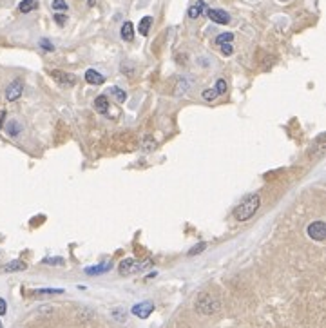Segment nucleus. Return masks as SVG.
Returning <instances> with one entry per match:
<instances>
[{"label": "nucleus", "mask_w": 326, "mask_h": 328, "mask_svg": "<svg viewBox=\"0 0 326 328\" xmlns=\"http://www.w3.org/2000/svg\"><path fill=\"white\" fill-rule=\"evenodd\" d=\"M259 205H261L259 194H248V196H246V198L236 207L234 218H236L237 221H246V219H250L256 212H258Z\"/></svg>", "instance_id": "obj_1"}, {"label": "nucleus", "mask_w": 326, "mask_h": 328, "mask_svg": "<svg viewBox=\"0 0 326 328\" xmlns=\"http://www.w3.org/2000/svg\"><path fill=\"white\" fill-rule=\"evenodd\" d=\"M221 308V301L210 294H201L196 301V310L203 316H212Z\"/></svg>", "instance_id": "obj_2"}, {"label": "nucleus", "mask_w": 326, "mask_h": 328, "mask_svg": "<svg viewBox=\"0 0 326 328\" xmlns=\"http://www.w3.org/2000/svg\"><path fill=\"white\" fill-rule=\"evenodd\" d=\"M151 265H153V261L151 259L136 261V259H132V257H129V259H123L122 263H120L118 272L122 274V276H131V274L143 272V270H147Z\"/></svg>", "instance_id": "obj_3"}, {"label": "nucleus", "mask_w": 326, "mask_h": 328, "mask_svg": "<svg viewBox=\"0 0 326 328\" xmlns=\"http://www.w3.org/2000/svg\"><path fill=\"white\" fill-rule=\"evenodd\" d=\"M306 232H308V236L312 238L313 241H324L326 238V225L324 221H313L308 225V228H306Z\"/></svg>", "instance_id": "obj_4"}, {"label": "nucleus", "mask_w": 326, "mask_h": 328, "mask_svg": "<svg viewBox=\"0 0 326 328\" xmlns=\"http://www.w3.org/2000/svg\"><path fill=\"white\" fill-rule=\"evenodd\" d=\"M22 93H24V82H22L20 78H17V80L11 82V84L8 85V89H6V98H8L9 102H15L22 96Z\"/></svg>", "instance_id": "obj_5"}, {"label": "nucleus", "mask_w": 326, "mask_h": 328, "mask_svg": "<svg viewBox=\"0 0 326 328\" xmlns=\"http://www.w3.org/2000/svg\"><path fill=\"white\" fill-rule=\"evenodd\" d=\"M51 76L58 82L60 85H64V87H73V85L77 84V76L71 75V73H64V71H51Z\"/></svg>", "instance_id": "obj_6"}, {"label": "nucleus", "mask_w": 326, "mask_h": 328, "mask_svg": "<svg viewBox=\"0 0 326 328\" xmlns=\"http://www.w3.org/2000/svg\"><path fill=\"white\" fill-rule=\"evenodd\" d=\"M153 310H154V305L151 301H143V303H138L132 307V314L138 316L140 319H147L153 314Z\"/></svg>", "instance_id": "obj_7"}, {"label": "nucleus", "mask_w": 326, "mask_h": 328, "mask_svg": "<svg viewBox=\"0 0 326 328\" xmlns=\"http://www.w3.org/2000/svg\"><path fill=\"white\" fill-rule=\"evenodd\" d=\"M207 17L216 24H229L230 15L223 9H207Z\"/></svg>", "instance_id": "obj_8"}, {"label": "nucleus", "mask_w": 326, "mask_h": 328, "mask_svg": "<svg viewBox=\"0 0 326 328\" xmlns=\"http://www.w3.org/2000/svg\"><path fill=\"white\" fill-rule=\"evenodd\" d=\"M85 80H87V84H91V85H102L103 82H105V78H103L102 73L94 71V69H87V71H85Z\"/></svg>", "instance_id": "obj_9"}, {"label": "nucleus", "mask_w": 326, "mask_h": 328, "mask_svg": "<svg viewBox=\"0 0 326 328\" xmlns=\"http://www.w3.org/2000/svg\"><path fill=\"white\" fill-rule=\"evenodd\" d=\"M203 11H207V4H205V0H198V2L189 9V17H191L192 20H196V18L201 17V13Z\"/></svg>", "instance_id": "obj_10"}, {"label": "nucleus", "mask_w": 326, "mask_h": 328, "mask_svg": "<svg viewBox=\"0 0 326 328\" xmlns=\"http://www.w3.org/2000/svg\"><path fill=\"white\" fill-rule=\"evenodd\" d=\"M94 109H96V113H100V114H107V111H109V98H107L105 94H100V96L94 100Z\"/></svg>", "instance_id": "obj_11"}, {"label": "nucleus", "mask_w": 326, "mask_h": 328, "mask_svg": "<svg viewBox=\"0 0 326 328\" xmlns=\"http://www.w3.org/2000/svg\"><path fill=\"white\" fill-rule=\"evenodd\" d=\"M120 35H122L125 42H132V38H134V25H132V22H123Z\"/></svg>", "instance_id": "obj_12"}, {"label": "nucleus", "mask_w": 326, "mask_h": 328, "mask_svg": "<svg viewBox=\"0 0 326 328\" xmlns=\"http://www.w3.org/2000/svg\"><path fill=\"white\" fill-rule=\"evenodd\" d=\"M324 152V135H319L312 147H310V156H321Z\"/></svg>", "instance_id": "obj_13"}, {"label": "nucleus", "mask_w": 326, "mask_h": 328, "mask_svg": "<svg viewBox=\"0 0 326 328\" xmlns=\"http://www.w3.org/2000/svg\"><path fill=\"white\" fill-rule=\"evenodd\" d=\"M37 8H39V2H37V0H22L20 4H18V11L20 13H31Z\"/></svg>", "instance_id": "obj_14"}, {"label": "nucleus", "mask_w": 326, "mask_h": 328, "mask_svg": "<svg viewBox=\"0 0 326 328\" xmlns=\"http://www.w3.org/2000/svg\"><path fill=\"white\" fill-rule=\"evenodd\" d=\"M151 25H153V17H143L140 20V24H138V33L143 35V37H147Z\"/></svg>", "instance_id": "obj_15"}, {"label": "nucleus", "mask_w": 326, "mask_h": 328, "mask_svg": "<svg viewBox=\"0 0 326 328\" xmlns=\"http://www.w3.org/2000/svg\"><path fill=\"white\" fill-rule=\"evenodd\" d=\"M6 129H8V135H9V136H13V138H17V136L22 133V125L17 122V120H11V122H8Z\"/></svg>", "instance_id": "obj_16"}, {"label": "nucleus", "mask_w": 326, "mask_h": 328, "mask_svg": "<svg viewBox=\"0 0 326 328\" xmlns=\"http://www.w3.org/2000/svg\"><path fill=\"white\" fill-rule=\"evenodd\" d=\"M156 149V142L153 140V136H145L141 140V151L143 152H153Z\"/></svg>", "instance_id": "obj_17"}, {"label": "nucleus", "mask_w": 326, "mask_h": 328, "mask_svg": "<svg viewBox=\"0 0 326 328\" xmlns=\"http://www.w3.org/2000/svg\"><path fill=\"white\" fill-rule=\"evenodd\" d=\"M27 265L24 263V261H11V263H8V265L4 267L6 272H17V270H26Z\"/></svg>", "instance_id": "obj_18"}, {"label": "nucleus", "mask_w": 326, "mask_h": 328, "mask_svg": "<svg viewBox=\"0 0 326 328\" xmlns=\"http://www.w3.org/2000/svg\"><path fill=\"white\" fill-rule=\"evenodd\" d=\"M113 269V265L111 263H103V265H98V267H93V269H85V274H91V276H96V274H103L107 272V270Z\"/></svg>", "instance_id": "obj_19"}, {"label": "nucleus", "mask_w": 326, "mask_h": 328, "mask_svg": "<svg viewBox=\"0 0 326 328\" xmlns=\"http://www.w3.org/2000/svg\"><path fill=\"white\" fill-rule=\"evenodd\" d=\"M111 94L116 98L118 102H125L127 100V93L123 91V89H120V87H111Z\"/></svg>", "instance_id": "obj_20"}, {"label": "nucleus", "mask_w": 326, "mask_h": 328, "mask_svg": "<svg viewBox=\"0 0 326 328\" xmlns=\"http://www.w3.org/2000/svg\"><path fill=\"white\" fill-rule=\"evenodd\" d=\"M234 40V33H221L216 37V44L221 46V44H230Z\"/></svg>", "instance_id": "obj_21"}, {"label": "nucleus", "mask_w": 326, "mask_h": 328, "mask_svg": "<svg viewBox=\"0 0 326 328\" xmlns=\"http://www.w3.org/2000/svg\"><path fill=\"white\" fill-rule=\"evenodd\" d=\"M53 9H55V11H67L69 6L65 0H53Z\"/></svg>", "instance_id": "obj_22"}, {"label": "nucleus", "mask_w": 326, "mask_h": 328, "mask_svg": "<svg viewBox=\"0 0 326 328\" xmlns=\"http://www.w3.org/2000/svg\"><path fill=\"white\" fill-rule=\"evenodd\" d=\"M216 93H218V96H220V94H225L227 93V82L223 80V78H220V80L216 82Z\"/></svg>", "instance_id": "obj_23"}, {"label": "nucleus", "mask_w": 326, "mask_h": 328, "mask_svg": "<svg viewBox=\"0 0 326 328\" xmlns=\"http://www.w3.org/2000/svg\"><path fill=\"white\" fill-rule=\"evenodd\" d=\"M203 98H205V100H207V102L216 100V98H218L216 89H205V91H203Z\"/></svg>", "instance_id": "obj_24"}, {"label": "nucleus", "mask_w": 326, "mask_h": 328, "mask_svg": "<svg viewBox=\"0 0 326 328\" xmlns=\"http://www.w3.org/2000/svg\"><path fill=\"white\" fill-rule=\"evenodd\" d=\"M207 248V243H198L196 247H192L191 250H189V256H196V254H199L201 250H205Z\"/></svg>", "instance_id": "obj_25"}, {"label": "nucleus", "mask_w": 326, "mask_h": 328, "mask_svg": "<svg viewBox=\"0 0 326 328\" xmlns=\"http://www.w3.org/2000/svg\"><path fill=\"white\" fill-rule=\"evenodd\" d=\"M221 53H223L225 56H230L234 53V47L230 46V44H221Z\"/></svg>", "instance_id": "obj_26"}, {"label": "nucleus", "mask_w": 326, "mask_h": 328, "mask_svg": "<svg viewBox=\"0 0 326 328\" xmlns=\"http://www.w3.org/2000/svg\"><path fill=\"white\" fill-rule=\"evenodd\" d=\"M40 46H42L46 51H53V49H55V46H53L49 40H46V38H42V40H40Z\"/></svg>", "instance_id": "obj_27"}, {"label": "nucleus", "mask_w": 326, "mask_h": 328, "mask_svg": "<svg viewBox=\"0 0 326 328\" xmlns=\"http://www.w3.org/2000/svg\"><path fill=\"white\" fill-rule=\"evenodd\" d=\"M64 290L60 288H44V290H39V294H62Z\"/></svg>", "instance_id": "obj_28"}, {"label": "nucleus", "mask_w": 326, "mask_h": 328, "mask_svg": "<svg viewBox=\"0 0 326 328\" xmlns=\"http://www.w3.org/2000/svg\"><path fill=\"white\" fill-rule=\"evenodd\" d=\"M55 20H56V24H58V25H64L65 20H67V17H65V15H60V13H56Z\"/></svg>", "instance_id": "obj_29"}, {"label": "nucleus", "mask_w": 326, "mask_h": 328, "mask_svg": "<svg viewBox=\"0 0 326 328\" xmlns=\"http://www.w3.org/2000/svg\"><path fill=\"white\" fill-rule=\"evenodd\" d=\"M46 261V263H53V265H60V263H62V257H55V259H44Z\"/></svg>", "instance_id": "obj_30"}, {"label": "nucleus", "mask_w": 326, "mask_h": 328, "mask_svg": "<svg viewBox=\"0 0 326 328\" xmlns=\"http://www.w3.org/2000/svg\"><path fill=\"white\" fill-rule=\"evenodd\" d=\"M4 314H6V301L0 299V316H4Z\"/></svg>", "instance_id": "obj_31"}, {"label": "nucleus", "mask_w": 326, "mask_h": 328, "mask_svg": "<svg viewBox=\"0 0 326 328\" xmlns=\"http://www.w3.org/2000/svg\"><path fill=\"white\" fill-rule=\"evenodd\" d=\"M0 328H4V326H2V323H0Z\"/></svg>", "instance_id": "obj_32"}]
</instances>
